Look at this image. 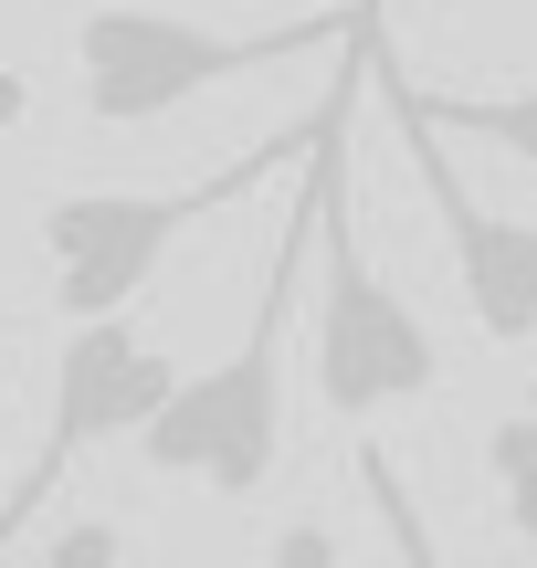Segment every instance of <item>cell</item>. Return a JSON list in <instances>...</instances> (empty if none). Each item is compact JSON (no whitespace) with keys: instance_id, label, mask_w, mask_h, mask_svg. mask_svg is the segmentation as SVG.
<instances>
[{"instance_id":"6","label":"cell","mask_w":537,"mask_h":568,"mask_svg":"<svg viewBox=\"0 0 537 568\" xmlns=\"http://www.w3.org/2000/svg\"><path fill=\"white\" fill-rule=\"evenodd\" d=\"M391 105H401V95H391ZM401 138H412L422 180H433L443 243H454V284H464V305H475V326H485L496 347H527V337H537V222L485 211L475 190H464V169H454V148H443L433 116H412V105H401Z\"/></svg>"},{"instance_id":"1","label":"cell","mask_w":537,"mask_h":568,"mask_svg":"<svg viewBox=\"0 0 537 568\" xmlns=\"http://www.w3.org/2000/svg\"><path fill=\"white\" fill-rule=\"evenodd\" d=\"M379 21V11H369ZM369 21H358V53L337 63L327 105H316L306 126V180H316V400L337 410V422H369V410L391 400H422V389L443 379L433 358V326L412 316V295L401 284H379V264L358 253V201H348V116H358V84H369L379 42Z\"/></svg>"},{"instance_id":"7","label":"cell","mask_w":537,"mask_h":568,"mask_svg":"<svg viewBox=\"0 0 537 568\" xmlns=\"http://www.w3.org/2000/svg\"><path fill=\"white\" fill-rule=\"evenodd\" d=\"M391 95L412 105V116H433L443 138H485V148H506L517 169H537V84H517V95H433V84L391 74Z\"/></svg>"},{"instance_id":"5","label":"cell","mask_w":537,"mask_h":568,"mask_svg":"<svg viewBox=\"0 0 537 568\" xmlns=\"http://www.w3.org/2000/svg\"><path fill=\"white\" fill-rule=\"evenodd\" d=\"M169 389H180V368H169L159 337H138L126 316H74V337H63V358H53V410H42V443H32V464H21V485H11V516H0V548L42 516V495L63 485V464H74V453L138 443V432L169 410Z\"/></svg>"},{"instance_id":"4","label":"cell","mask_w":537,"mask_h":568,"mask_svg":"<svg viewBox=\"0 0 537 568\" xmlns=\"http://www.w3.org/2000/svg\"><path fill=\"white\" fill-rule=\"evenodd\" d=\"M295 148H306V126H295L285 148H253V159L190 180V190H74V201H42V274H53V305H63V316H116L201 211L243 201L264 169L295 159Z\"/></svg>"},{"instance_id":"9","label":"cell","mask_w":537,"mask_h":568,"mask_svg":"<svg viewBox=\"0 0 537 568\" xmlns=\"http://www.w3.org/2000/svg\"><path fill=\"white\" fill-rule=\"evenodd\" d=\"M116 548H126L116 527H63V537H53V558H116Z\"/></svg>"},{"instance_id":"2","label":"cell","mask_w":537,"mask_h":568,"mask_svg":"<svg viewBox=\"0 0 537 568\" xmlns=\"http://www.w3.org/2000/svg\"><path fill=\"white\" fill-rule=\"evenodd\" d=\"M306 253H316V180H295V211H285V232H274V264H264L243 347L211 358L201 379H180L169 410L138 432L159 474H190V485H211V495H253L274 474V453H285V337H295Z\"/></svg>"},{"instance_id":"8","label":"cell","mask_w":537,"mask_h":568,"mask_svg":"<svg viewBox=\"0 0 537 568\" xmlns=\"http://www.w3.org/2000/svg\"><path fill=\"white\" fill-rule=\"evenodd\" d=\"M485 464H496V485H506L517 537H537V410H506V422L485 432Z\"/></svg>"},{"instance_id":"10","label":"cell","mask_w":537,"mask_h":568,"mask_svg":"<svg viewBox=\"0 0 537 568\" xmlns=\"http://www.w3.org/2000/svg\"><path fill=\"white\" fill-rule=\"evenodd\" d=\"M274 558H295V568L316 558V568H327V558H337V537H327V527H285V537H274Z\"/></svg>"},{"instance_id":"3","label":"cell","mask_w":537,"mask_h":568,"mask_svg":"<svg viewBox=\"0 0 537 568\" xmlns=\"http://www.w3.org/2000/svg\"><path fill=\"white\" fill-rule=\"evenodd\" d=\"M369 11H379V0L316 11V21H274V32H211V21L148 11V0H95V11L74 21V84H84V116H95V126H159V116H180L190 95L253 74V63L358 42Z\"/></svg>"},{"instance_id":"11","label":"cell","mask_w":537,"mask_h":568,"mask_svg":"<svg viewBox=\"0 0 537 568\" xmlns=\"http://www.w3.org/2000/svg\"><path fill=\"white\" fill-rule=\"evenodd\" d=\"M527 410H537V379H527Z\"/></svg>"}]
</instances>
